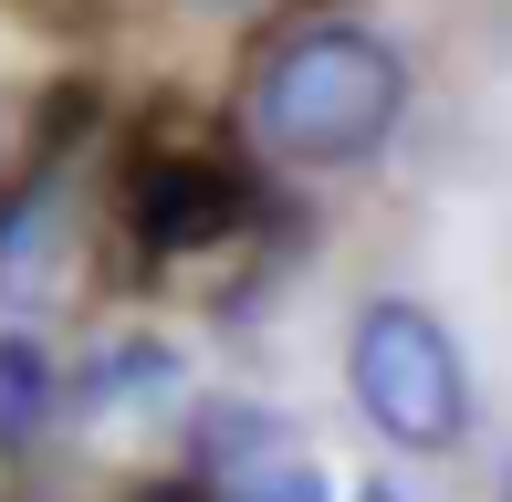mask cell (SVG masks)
Returning a JSON list of instances; mask_svg holds the SVG:
<instances>
[{
  "mask_svg": "<svg viewBox=\"0 0 512 502\" xmlns=\"http://www.w3.org/2000/svg\"><path fill=\"white\" fill-rule=\"evenodd\" d=\"M126 220L147 251H209L220 231H241L251 220V189L220 168V157H147L126 189Z\"/></svg>",
  "mask_w": 512,
  "mask_h": 502,
  "instance_id": "3957f363",
  "label": "cell"
},
{
  "mask_svg": "<svg viewBox=\"0 0 512 502\" xmlns=\"http://www.w3.org/2000/svg\"><path fill=\"white\" fill-rule=\"evenodd\" d=\"M502 502H512V482H502Z\"/></svg>",
  "mask_w": 512,
  "mask_h": 502,
  "instance_id": "ba28073f",
  "label": "cell"
},
{
  "mask_svg": "<svg viewBox=\"0 0 512 502\" xmlns=\"http://www.w3.org/2000/svg\"><path fill=\"white\" fill-rule=\"evenodd\" d=\"M199 11H251V0H199Z\"/></svg>",
  "mask_w": 512,
  "mask_h": 502,
  "instance_id": "52a82bcc",
  "label": "cell"
},
{
  "mask_svg": "<svg viewBox=\"0 0 512 502\" xmlns=\"http://www.w3.org/2000/svg\"><path fill=\"white\" fill-rule=\"evenodd\" d=\"M241 502H324V482H314L304 461H293V471H262V482H251Z\"/></svg>",
  "mask_w": 512,
  "mask_h": 502,
  "instance_id": "5b68a950",
  "label": "cell"
},
{
  "mask_svg": "<svg viewBox=\"0 0 512 502\" xmlns=\"http://www.w3.org/2000/svg\"><path fill=\"white\" fill-rule=\"evenodd\" d=\"M345 377H356V408L398 450H460V429H471V377H460V346L429 304H398V293L366 304Z\"/></svg>",
  "mask_w": 512,
  "mask_h": 502,
  "instance_id": "7a4b0ae2",
  "label": "cell"
},
{
  "mask_svg": "<svg viewBox=\"0 0 512 502\" xmlns=\"http://www.w3.org/2000/svg\"><path fill=\"white\" fill-rule=\"evenodd\" d=\"M408 105V74L377 32L356 21H314V32L272 42V63L251 74V136L283 168H345L366 157Z\"/></svg>",
  "mask_w": 512,
  "mask_h": 502,
  "instance_id": "6da1fadb",
  "label": "cell"
},
{
  "mask_svg": "<svg viewBox=\"0 0 512 502\" xmlns=\"http://www.w3.org/2000/svg\"><path fill=\"white\" fill-rule=\"evenodd\" d=\"M147 502H199V492H178V482H168V492H147Z\"/></svg>",
  "mask_w": 512,
  "mask_h": 502,
  "instance_id": "8992f818",
  "label": "cell"
},
{
  "mask_svg": "<svg viewBox=\"0 0 512 502\" xmlns=\"http://www.w3.org/2000/svg\"><path fill=\"white\" fill-rule=\"evenodd\" d=\"M53 408V367H42L32 335H0V440H21V429Z\"/></svg>",
  "mask_w": 512,
  "mask_h": 502,
  "instance_id": "277c9868",
  "label": "cell"
}]
</instances>
